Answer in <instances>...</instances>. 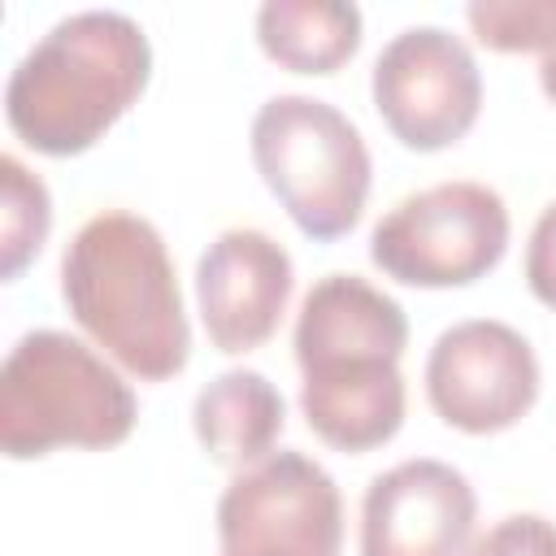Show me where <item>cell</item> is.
Segmentation results:
<instances>
[{"label": "cell", "mask_w": 556, "mask_h": 556, "mask_svg": "<svg viewBox=\"0 0 556 556\" xmlns=\"http://www.w3.org/2000/svg\"><path fill=\"white\" fill-rule=\"evenodd\" d=\"M52 195L13 152L0 156V278L13 282L48 243Z\"/></svg>", "instance_id": "5bb4252c"}, {"label": "cell", "mask_w": 556, "mask_h": 556, "mask_svg": "<svg viewBox=\"0 0 556 556\" xmlns=\"http://www.w3.org/2000/svg\"><path fill=\"white\" fill-rule=\"evenodd\" d=\"M139 417L130 382L65 330H26L0 369V452L39 460L56 447L104 452Z\"/></svg>", "instance_id": "277c9868"}, {"label": "cell", "mask_w": 556, "mask_h": 556, "mask_svg": "<svg viewBox=\"0 0 556 556\" xmlns=\"http://www.w3.org/2000/svg\"><path fill=\"white\" fill-rule=\"evenodd\" d=\"M539 87H543V96L556 104V48L539 61Z\"/></svg>", "instance_id": "ac0fdd59"}, {"label": "cell", "mask_w": 556, "mask_h": 556, "mask_svg": "<svg viewBox=\"0 0 556 556\" xmlns=\"http://www.w3.org/2000/svg\"><path fill=\"white\" fill-rule=\"evenodd\" d=\"M291 348L300 413L326 447L361 456L400 434L408 317L395 295L361 274H326L300 300Z\"/></svg>", "instance_id": "6da1fadb"}, {"label": "cell", "mask_w": 556, "mask_h": 556, "mask_svg": "<svg viewBox=\"0 0 556 556\" xmlns=\"http://www.w3.org/2000/svg\"><path fill=\"white\" fill-rule=\"evenodd\" d=\"M148 78L152 43L143 26L117 9H83L13 65L4 122L43 156H78L130 113Z\"/></svg>", "instance_id": "3957f363"}, {"label": "cell", "mask_w": 556, "mask_h": 556, "mask_svg": "<svg viewBox=\"0 0 556 556\" xmlns=\"http://www.w3.org/2000/svg\"><path fill=\"white\" fill-rule=\"evenodd\" d=\"M478 521L469 478L434 456L391 465L361 500V556H465Z\"/></svg>", "instance_id": "8fae6325"}, {"label": "cell", "mask_w": 556, "mask_h": 556, "mask_svg": "<svg viewBox=\"0 0 556 556\" xmlns=\"http://www.w3.org/2000/svg\"><path fill=\"white\" fill-rule=\"evenodd\" d=\"M374 109L408 152L460 143L482 113V70L469 43L443 26L400 30L374 61Z\"/></svg>", "instance_id": "ba28073f"}, {"label": "cell", "mask_w": 556, "mask_h": 556, "mask_svg": "<svg viewBox=\"0 0 556 556\" xmlns=\"http://www.w3.org/2000/svg\"><path fill=\"white\" fill-rule=\"evenodd\" d=\"M465 556H556V521L539 513H513L478 534Z\"/></svg>", "instance_id": "2e32d148"}, {"label": "cell", "mask_w": 556, "mask_h": 556, "mask_svg": "<svg viewBox=\"0 0 556 556\" xmlns=\"http://www.w3.org/2000/svg\"><path fill=\"white\" fill-rule=\"evenodd\" d=\"M222 556H339L343 500L304 452H274L230 478L217 500Z\"/></svg>", "instance_id": "52a82bcc"}, {"label": "cell", "mask_w": 556, "mask_h": 556, "mask_svg": "<svg viewBox=\"0 0 556 556\" xmlns=\"http://www.w3.org/2000/svg\"><path fill=\"white\" fill-rule=\"evenodd\" d=\"M526 287L534 291L539 304L556 313V200L539 213L530 243H526Z\"/></svg>", "instance_id": "e0dca14e"}, {"label": "cell", "mask_w": 556, "mask_h": 556, "mask_svg": "<svg viewBox=\"0 0 556 556\" xmlns=\"http://www.w3.org/2000/svg\"><path fill=\"white\" fill-rule=\"evenodd\" d=\"M508 204L486 182H434L404 195L369 235V261L404 287H469L508 252Z\"/></svg>", "instance_id": "8992f818"}, {"label": "cell", "mask_w": 556, "mask_h": 556, "mask_svg": "<svg viewBox=\"0 0 556 556\" xmlns=\"http://www.w3.org/2000/svg\"><path fill=\"white\" fill-rule=\"evenodd\" d=\"M361 9L348 0H269L256 9L261 52L291 74H334L361 48Z\"/></svg>", "instance_id": "4fadbf2b"}, {"label": "cell", "mask_w": 556, "mask_h": 556, "mask_svg": "<svg viewBox=\"0 0 556 556\" xmlns=\"http://www.w3.org/2000/svg\"><path fill=\"white\" fill-rule=\"evenodd\" d=\"M543 374L530 339L495 317L447 326L426 356V400L460 434H500L539 400Z\"/></svg>", "instance_id": "9c48e42d"}, {"label": "cell", "mask_w": 556, "mask_h": 556, "mask_svg": "<svg viewBox=\"0 0 556 556\" xmlns=\"http://www.w3.org/2000/svg\"><path fill=\"white\" fill-rule=\"evenodd\" d=\"M191 426L213 465L243 473L274 456V443L287 426V400L265 374L226 369L200 387L191 404Z\"/></svg>", "instance_id": "7c38bea8"}, {"label": "cell", "mask_w": 556, "mask_h": 556, "mask_svg": "<svg viewBox=\"0 0 556 556\" xmlns=\"http://www.w3.org/2000/svg\"><path fill=\"white\" fill-rule=\"evenodd\" d=\"M295 291L291 252L256 226L222 230L195 261V304L208 343L226 356L274 339Z\"/></svg>", "instance_id": "30bf717a"}, {"label": "cell", "mask_w": 556, "mask_h": 556, "mask_svg": "<svg viewBox=\"0 0 556 556\" xmlns=\"http://www.w3.org/2000/svg\"><path fill=\"white\" fill-rule=\"evenodd\" d=\"M473 39L491 52H552L556 0H473L465 9Z\"/></svg>", "instance_id": "9a60e30c"}, {"label": "cell", "mask_w": 556, "mask_h": 556, "mask_svg": "<svg viewBox=\"0 0 556 556\" xmlns=\"http://www.w3.org/2000/svg\"><path fill=\"white\" fill-rule=\"evenodd\" d=\"M248 143L261 182L308 239L330 243L356 230L374 161L343 109L295 91L274 96L256 109Z\"/></svg>", "instance_id": "5b68a950"}, {"label": "cell", "mask_w": 556, "mask_h": 556, "mask_svg": "<svg viewBox=\"0 0 556 556\" xmlns=\"http://www.w3.org/2000/svg\"><path fill=\"white\" fill-rule=\"evenodd\" d=\"M70 317L139 382H165L191 361V326L161 230L126 208L96 213L61 256Z\"/></svg>", "instance_id": "7a4b0ae2"}]
</instances>
